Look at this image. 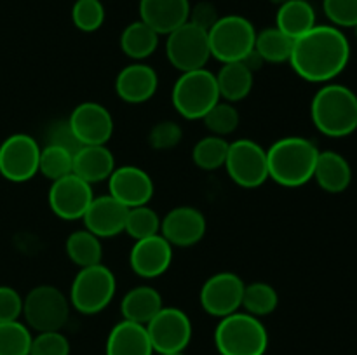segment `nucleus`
Returning <instances> with one entry per match:
<instances>
[{
	"mask_svg": "<svg viewBox=\"0 0 357 355\" xmlns=\"http://www.w3.org/2000/svg\"><path fill=\"white\" fill-rule=\"evenodd\" d=\"M215 347L220 355H265L268 333L258 317L246 312L230 313L216 326Z\"/></svg>",
	"mask_w": 357,
	"mask_h": 355,
	"instance_id": "nucleus-4",
	"label": "nucleus"
},
{
	"mask_svg": "<svg viewBox=\"0 0 357 355\" xmlns=\"http://www.w3.org/2000/svg\"><path fill=\"white\" fill-rule=\"evenodd\" d=\"M72 21L77 30L93 33L105 23V7L101 0H77L72 7Z\"/></svg>",
	"mask_w": 357,
	"mask_h": 355,
	"instance_id": "nucleus-37",
	"label": "nucleus"
},
{
	"mask_svg": "<svg viewBox=\"0 0 357 355\" xmlns=\"http://www.w3.org/2000/svg\"><path fill=\"white\" fill-rule=\"evenodd\" d=\"M108 194L117 198L126 207L146 205L153 197V180L146 171L136 166L115 167L108 178Z\"/></svg>",
	"mask_w": 357,
	"mask_h": 355,
	"instance_id": "nucleus-17",
	"label": "nucleus"
},
{
	"mask_svg": "<svg viewBox=\"0 0 357 355\" xmlns=\"http://www.w3.org/2000/svg\"><path fill=\"white\" fill-rule=\"evenodd\" d=\"M291 37L279 30L278 26H271L257 33L255 38V51L264 58L265 63H286L293 51Z\"/></svg>",
	"mask_w": 357,
	"mask_h": 355,
	"instance_id": "nucleus-30",
	"label": "nucleus"
},
{
	"mask_svg": "<svg viewBox=\"0 0 357 355\" xmlns=\"http://www.w3.org/2000/svg\"><path fill=\"white\" fill-rule=\"evenodd\" d=\"M206 216L192 205L171 209L160 221V235L173 247H192L206 235Z\"/></svg>",
	"mask_w": 357,
	"mask_h": 355,
	"instance_id": "nucleus-16",
	"label": "nucleus"
},
{
	"mask_svg": "<svg viewBox=\"0 0 357 355\" xmlns=\"http://www.w3.org/2000/svg\"><path fill=\"white\" fill-rule=\"evenodd\" d=\"M145 327L153 352L159 355L185 352L192 340L190 317L176 306H162Z\"/></svg>",
	"mask_w": 357,
	"mask_h": 355,
	"instance_id": "nucleus-11",
	"label": "nucleus"
},
{
	"mask_svg": "<svg viewBox=\"0 0 357 355\" xmlns=\"http://www.w3.org/2000/svg\"><path fill=\"white\" fill-rule=\"evenodd\" d=\"M241 61H243L244 65H246L248 68H250L251 72H253V73H255V72H258V70H261V68H264V65H265L264 58H261V56L258 54V52L255 51V49H253V51L250 52V54L246 56V58H244V59H241Z\"/></svg>",
	"mask_w": 357,
	"mask_h": 355,
	"instance_id": "nucleus-44",
	"label": "nucleus"
},
{
	"mask_svg": "<svg viewBox=\"0 0 357 355\" xmlns=\"http://www.w3.org/2000/svg\"><path fill=\"white\" fill-rule=\"evenodd\" d=\"M115 167V157L107 145H84L73 153V174L89 184L107 181Z\"/></svg>",
	"mask_w": 357,
	"mask_h": 355,
	"instance_id": "nucleus-22",
	"label": "nucleus"
},
{
	"mask_svg": "<svg viewBox=\"0 0 357 355\" xmlns=\"http://www.w3.org/2000/svg\"><path fill=\"white\" fill-rule=\"evenodd\" d=\"M159 87V75L150 65L142 61L131 63L119 72L115 79V93L122 101L131 104L152 100Z\"/></svg>",
	"mask_w": 357,
	"mask_h": 355,
	"instance_id": "nucleus-20",
	"label": "nucleus"
},
{
	"mask_svg": "<svg viewBox=\"0 0 357 355\" xmlns=\"http://www.w3.org/2000/svg\"><path fill=\"white\" fill-rule=\"evenodd\" d=\"M181 138H183V131L180 124L174 120H160L150 129L149 145L153 150L164 152V150H173L174 146L180 145Z\"/></svg>",
	"mask_w": 357,
	"mask_h": 355,
	"instance_id": "nucleus-38",
	"label": "nucleus"
},
{
	"mask_svg": "<svg viewBox=\"0 0 357 355\" xmlns=\"http://www.w3.org/2000/svg\"><path fill=\"white\" fill-rule=\"evenodd\" d=\"M164 355H185L183 352H174V354H164Z\"/></svg>",
	"mask_w": 357,
	"mask_h": 355,
	"instance_id": "nucleus-46",
	"label": "nucleus"
},
{
	"mask_svg": "<svg viewBox=\"0 0 357 355\" xmlns=\"http://www.w3.org/2000/svg\"><path fill=\"white\" fill-rule=\"evenodd\" d=\"M107 355H153V347L150 343L149 333L143 324L124 320L115 324L108 333Z\"/></svg>",
	"mask_w": 357,
	"mask_h": 355,
	"instance_id": "nucleus-23",
	"label": "nucleus"
},
{
	"mask_svg": "<svg viewBox=\"0 0 357 355\" xmlns=\"http://www.w3.org/2000/svg\"><path fill=\"white\" fill-rule=\"evenodd\" d=\"M159 47V33L142 19L129 23L121 33V49L128 58L143 61Z\"/></svg>",
	"mask_w": 357,
	"mask_h": 355,
	"instance_id": "nucleus-28",
	"label": "nucleus"
},
{
	"mask_svg": "<svg viewBox=\"0 0 357 355\" xmlns=\"http://www.w3.org/2000/svg\"><path fill=\"white\" fill-rule=\"evenodd\" d=\"M220 100L215 73L206 68L183 72L171 90L174 110L188 120H202Z\"/></svg>",
	"mask_w": 357,
	"mask_h": 355,
	"instance_id": "nucleus-5",
	"label": "nucleus"
},
{
	"mask_svg": "<svg viewBox=\"0 0 357 355\" xmlns=\"http://www.w3.org/2000/svg\"><path fill=\"white\" fill-rule=\"evenodd\" d=\"M117 291L114 271L103 263L80 268L70 287V305L84 315H94L107 308Z\"/></svg>",
	"mask_w": 357,
	"mask_h": 355,
	"instance_id": "nucleus-6",
	"label": "nucleus"
},
{
	"mask_svg": "<svg viewBox=\"0 0 357 355\" xmlns=\"http://www.w3.org/2000/svg\"><path fill=\"white\" fill-rule=\"evenodd\" d=\"M215 77L220 97L223 101H229V103L246 100L253 89L255 73L243 61L223 63Z\"/></svg>",
	"mask_w": 357,
	"mask_h": 355,
	"instance_id": "nucleus-26",
	"label": "nucleus"
},
{
	"mask_svg": "<svg viewBox=\"0 0 357 355\" xmlns=\"http://www.w3.org/2000/svg\"><path fill=\"white\" fill-rule=\"evenodd\" d=\"M65 251L70 261L79 268L93 267V265L101 263V260H103L101 239L86 228L70 233L65 242Z\"/></svg>",
	"mask_w": 357,
	"mask_h": 355,
	"instance_id": "nucleus-29",
	"label": "nucleus"
},
{
	"mask_svg": "<svg viewBox=\"0 0 357 355\" xmlns=\"http://www.w3.org/2000/svg\"><path fill=\"white\" fill-rule=\"evenodd\" d=\"M279 305V294L267 282H251L244 285L243 305L244 312L253 317H267L275 312Z\"/></svg>",
	"mask_w": 357,
	"mask_h": 355,
	"instance_id": "nucleus-31",
	"label": "nucleus"
},
{
	"mask_svg": "<svg viewBox=\"0 0 357 355\" xmlns=\"http://www.w3.org/2000/svg\"><path fill=\"white\" fill-rule=\"evenodd\" d=\"M271 2L272 3H274V6H282V3H286V2H288V0H271Z\"/></svg>",
	"mask_w": 357,
	"mask_h": 355,
	"instance_id": "nucleus-45",
	"label": "nucleus"
},
{
	"mask_svg": "<svg viewBox=\"0 0 357 355\" xmlns=\"http://www.w3.org/2000/svg\"><path fill=\"white\" fill-rule=\"evenodd\" d=\"M244 285L246 284L243 278L234 271H218L202 284L199 303L206 313L223 319L230 313L239 312L243 305Z\"/></svg>",
	"mask_w": 357,
	"mask_h": 355,
	"instance_id": "nucleus-13",
	"label": "nucleus"
},
{
	"mask_svg": "<svg viewBox=\"0 0 357 355\" xmlns=\"http://www.w3.org/2000/svg\"><path fill=\"white\" fill-rule=\"evenodd\" d=\"M173 249L174 247L160 233L135 240L129 253V267L142 278H157L169 270Z\"/></svg>",
	"mask_w": 357,
	"mask_h": 355,
	"instance_id": "nucleus-18",
	"label": "nucleus"
},
{
	"mask_svg": "<svg viewBox=\"0 0 357 355\" xmlns=\"http://www.w3.org/2000/svg\"><path fill=\"white\" fill-rule=\"evenodd\" d=\"M351 59V44L340 28L316 24L295 38L289 65L300 79L312 84H328L337 79Z\"/></svg>",
	"mask_w": 357,
	"mask_h": 355,
	"instance_id": "nucleus-1",
	"label": "nucleus"
},
{
	"mask_svg": "<svg viewBox=\"0 0 357 355\" xmlns=\"http://www.w3.org/2000/svg\"><path fill=\"white\" fill-rule=\"evenodd\" d=\"M162 306V296L155 287L138 285V287L129 289L124 294L121 303V313L124 320L146 326Z\"/></svg>",
	"mask_w": 357,
	"mask_h": 355,
	"instance_id": "nucleus-25",
	"label": "nucleus"
},
{
	"mask_svg": "<svg viewBox=\"0 0 357 355\" xmlns=\"http://www.w3.org/2000/svg\"><path fill=\"white\" fill-rule=\"evenodd\" d=\"M166 37V56L173 68L181 73L206 68L211 58L208 31L187 21Z\"/></svg>",
	"mask_w": 357,
	"mask_h": 355,
	"instance_id": "nucleus-9",
	"label": "nucleus"
},
{
	"mask_svg": "<svg viewBox=\"0 0 357 355\" xmlns=\"http://www.w3.org/2000/svg\"><path fill=\"white\" fill-rule=\"evenodd\" d=\"M70 299L61 289L40 284L24 296L23 315L26 326L37 333L61 331L70 319Z\"/></svg>",
	"mask_w": 357,
	"mask_h": 355,
	"instance_id": "nucleus-7",
	"label": "nucleus"
},
{
	"mask_svg": "<svg viewBox=\"0 0 357 355\" xmlns=\"http://www.w3.org/2000/svg\"><path fill=\"white\" fill-rule=\"evenodd\" d=\"M31 355H70V341L61 331H45L31 338Z\"/></svg>",
	"mask_w": 357,
	"mask_h": 355,
	"instance_id": "nucleus-39",
	"label": "nucleus"
},
{
	"mask_svg": "<svg viewBox=\"0 0 357 355\" xmlns=\"http://www.w3.org/2000/svg\"><path fill=\"white\" fill-rule=\"evenodd\" d=\"M23 315V298L10 285H0V322L20 320Z\"/></svg>",
	"mask_w": 357,
	"mask_h": 355,
	"instance_id": "nucleus-41",
	"label": "nucleus"
},
{
	"mask_svg": "<svg viewBox=\"0 0 357 355\" xmlns=\"http://www.w3.org/2000/svg\"><path fill=\"white\" fill-rule=\"evenodd\" d=\"M275 26L295 40L316 26V10L307 0H288L279 6Z\"/></svg>",
	"mask_w": 357,
	"mask_h": 355,
	"instance_id": "nucleus-27",
	"label": "nucleus"
},
{
	"mask_svg": "<svg viewBox=\"0 0 357 355\" xmlns=\"http://www.w3.org/2000/svg\"><path fill=\"white\" fill-rule=\"evenodd\" d=\"M310 117L324 136L345 138L357 129V94L342 84H324L314 94Z\"/></svg>",
	"mask_w": 357,
	"mask_h": 355,
	"instance_id": "nucleus-3",
	"label": "nucleus"
},
{
	"mask_svg": "<svg viewBox=\"0 0 357 355\" xmlns=\"http://www.w3.org/2000/svg\"><path fill=\"white\" fill-rule=\"evenodd\" d=\"M312 180H316L317 184L328 194H342L352 181L351 164L337 152H319Z\"/></svg>",
	"mask_w": 357,
	"mask_h": 355,
	"instance_id": "nucleus-24",
	"label": "nucleus"
},
{
	"mask_svg": "<svg viewBox=\"0 0 357 355\" xmlns=\"http://www.w3.org/2000/svg\"><path fill=\"white\" fill-rule=\"evenodd\" d=\"M229 145L230 143L222 136H204L195 143L194 150H192V160L202 171L220 169L225 166Z\"/></svg>",
	"mask_w": 357,
	"mask_h": 355,
	"instance_id": "nucleus-32",
	"label": "nucleus"
},
{
	"mask_svg": "<svg viewBox=\"0 0 357 355\" xmlns=\"http://www.w3.org/2000/svg\"><path fill=\"white\" fill-rule=\"evenodd\" d=\"M321 150L303 136H284L267 148L268 180L286 188H298L314 178Z\"/></svg>",
	"mask_w": 357,
	"mask_h": 355,
	"instance_id": "nucleus-2",
	"label": "nucleus"
},
{
	"mask_svg": "<svg viewBox=\"0 0 357 355\" xmlns=\"http://www.w3.org/2000/svg\"><path fill=\"white\" fill-rule=\"evenodd\" d=\"M40 146L37 139L24 132H16L0 145V174L10 183H24L38 173Z\"/></svg>",
	"mask_w": 357,
	"mask_h": 355,
	"instance_id": "nucleus-12",
	"label": "nucleus"
},
{
	"mask_svg": "<svg viewBox=\"0 0 357 355\" xmlns=\"http://www.w3.org/2000/svg\"><path fill=\"white\" fill-rule=\"evenodd\" d=\"M126 216L128 207L108 194L94 197L82 219L91 233L100 239H112L124 232Z\"/></svg>",
	"mask_w": 357,
	"mask_h": 355,
	"instance_id": "nucleus-19",
	"label": "nucleus"
},
{
	"mask_svg": "<svg viewBox=\"0 0 357 355\" xmlns=\"http://www.w3.org/2000/svg\"><path fill=\"white\" fill-rule=\"evenodd\" d=\"M47 145L63 146V148H68L70 152L73 153L80 148L79 141H77L72 129H70L68 120H61V122H54V124H51V127H49L47 131Z\"/></svg>",
	"mask_w": 357,
	"mask_h": 355,
	"instance_id": "nucleus-42",
	"label": "nucleus"
},
{
	"mask_svg": "<svg viewBox=\"0 0 357 355\" xmlns=\"http://www.w3.org/2000/svg\"><path fill=\"white\" fill-rule=\"evenodd\" d=\"M230 180L243 188H258L268 180L267 148L253 139H236L229 145L225 166Z\"/></svg>",
	"mask_w": 357,
	"mask_h": 355,
	"instance_id": "nucleus-10",
	"label": "nucleus"
},
{
	"mask_svg": "<svg viewBox=\"0 0 357 355\" xmlns=\"http://www.w3.org/2000/svg\"><path fill=\"white\" fill-rule=\"evenodd\" d=\"M220 19L218 9L215 3L211 2H197L194 7H190V14H188V21L195 26L202 28V30L209 31L215 26L216 21Z\"/></svg>",
	"mask_w": 357,
	"mask_h": 355,
	"instance_id": "nucleus-43",
	"label": "nucleus"
},
{
	"mask_svg": "<svg viewBox=\"0 0 357 355\" xmlns=\"http://www.w3.org/2000/svg\"><path fill=\"white\" fill-rule=\"evenodd\" d=\"M188 0H139V19L159 35H169L188 21Z\"/></svg>",
	"mask_w": 357,
	"mask_h": 355,
	"instance_id": "nucleus-21",
	"label": "nucleus"
},
{
	"mask_svg": "<svg viewBox=\"0 0 357 355\" xmlns=\"http://www.w3.org/2000/svg\"><path fill=\"white\" fill-rule=\"evenodd\" d=\"M66 120L80 146L107 145L114 134L112 113L96 101H84L77 104Z\"/></svg>",
	"mask_w": 357,
	"mask_h": 355,
	"instance_id": "nucleus-15",
	"label": "nucleus"
},
{
	"mask_svg": "<svg viewBox=\"0 0 357 355\" xmlns=\"http://www.w3.org/2000/svg\"><path fill=\"white\" fill-rule=\"evenodd\" d=\"M93 198V184H89L73 173L51 181V188H49L47 194L51 211L59 219H66V221L82 219Z\"/></svg>",
	"mask_w": 357,
	"mask_h": 355,
	"instance_id": "nucleus-14",
	"label": "nucleus"
},
{
	"mask_svg": "<svg viewBox=\"0 0 357 355\" xmlns=\"http://www.w3.org/2000/svg\"><path fill=\"white\" fill-rule=\"evenodd\" d=\"M354 33H356V38H357V24L354 26Z\"/></svg>",
	"mask_w": 357,
	"mask_h": 355,
	"instance_id": "nucleus-47",
	"label": "nucleus"
},
{
	"mask_svg": "<svg viewBox=\"0 0 357 355\" xmlns=\"http://www.w3.org/2000/svg\"><path fill=\"white\" fill-rule=\"evenodd\" d=\"M202 122H204L206 129H208L213 136H222V138H225V136L237 131L241 122V115L232 103L220 100L218 103L202 117Z\"/></svg>",
	"mask_w": 357,
	"mask_h": 355,
	"instance_id": "nucleus-35",
	"label": "nucleus"
},
{
	"mask_svg": "<svg viewBox=\"0 0 357 355\" xmlns=\"http://www.w3.org/2000/svg\"><path fill=\"white\" fill-rule=\"evenodd\" d=\"M38 173L49 181H56L73 173V152L58 145H45L40 148Z\"/></svg>",
	"mask_w": 357,
	"mask_h": 355,
	"instance_id": "nucleus-33",
	"label": "nucleus"
},
{
	"mask_svg": "<svg viewBox=\"0 0 357 355\" xmlns=\"http://www.w3.org/2000/svg\"><path fill=\"white\" fill-rule=\"evenodd\" d=\"M218 355H220V354H218Z\"/></svg>",
	"mask_w": 357,
	"mask_h": 355,
	"instance_id": "nucleus-49",
	"label": "nucleus"
},
{
	"mask_svg": "<svg viewBox=\"0 0 357 355\" xmlns=\"http://www.w3.org/2000/svg\"><path fill=\"white\" fill-rule=\"evenodd\" d=\"M30 327L20 320L0 322V355H26L31 347Z\"/></svg>",
	"mask_w": 357,
	"mask_h": 355,
	"instance_id": "nucleus-36",
	"label": "nucleus"
},
{
	"mask_svg": "<svg viewBox=\"0 0 357 355\" xmlns=\"http://www.w3.org/2000/svg\"><path fill=\"white\" fill-rule=\"evenodd\" d=\"M323 9L337 28H354L357 24V0H323Z\"/></svg>",
	"mask_w": 357,
	"mask_h": 355,
	"instance_id": "nucleus-40",
	"label": "nucleus"
},
{
	"mask_svg": "<svg viewBox=\"0 0 357 355\" xmlns=\"http://www.w3.org/2000/svg\"><path fill=\"white\" fill-rule=\"evenodd\" d=\"M26 355H31V354H26Z\"/></svg>",
	"mask_w": 357,
	"mask_h": 355,
	"instance_id": "nucleus-48",
	"label": "nucleus"
},
{
	"mask_svg": "<svg viewBox=\"0 0 357 355\" xmlns=\"http://www.w3.org/2000/svg\"><path fill=\"white\" fill-rule=\"evenodd\" d=\"M160 221H162V218L149 204L129 207L128 216H126L124 232L135 240L146 239V237L160 233Z\"/></svg>",
	"mask_w": 357,
	"mask_h": 355,
	"instance_id": "nucleus-34",
	"label": "nucleus"
},
{
	"mask_svg": "<svg viewBox=\"0 0 357 355\" xmlns=\"http://www.w3.org/2000/svg\"><path fill=\"white\" fill-rule=\"evenodd\" d=\"M211 58L220 63L241 61L255 49L257 30L248 17L229 14L220 16L215 26L208 31Z\"/></svg>",
	"mask_w": 357,
	"mask_h": 355,
	"instance_id": "nucleus-8",
	"label": "nucleus"
}]
</instances>
